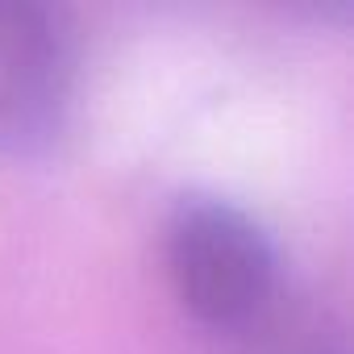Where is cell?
<instances>
[{
	"instance_id": "2",
	"label": "cell",
	"mask_w": 354,
	"mask_h": 354,
	"mask_svg": "<svg viewBox=\"0 0 354 354\" xmlns=\"http://www.w3.org/2000/svg\"><path fill=\"white\" fill-rule=\"evenodd\" d=\"M75 38L59 9L0 5V154H34L67 121Z\"/></svg>"
},
{
	"instance_id": "1",
	"label": "cell",
	"mask_w": 354,
	"mask_h": 354,
	"mask_svg": "<svg viewBox=\"0 0 354 354\" xmlns=\"http://www.w3.org/2000/svg\"><path fill=\"white\" fill-rule=\"evenodd\" d=\"M162 263L180 308L234 350L292 296L271 234L221 196H184L171 209Z\"/></svg>"
}]
</instances>
